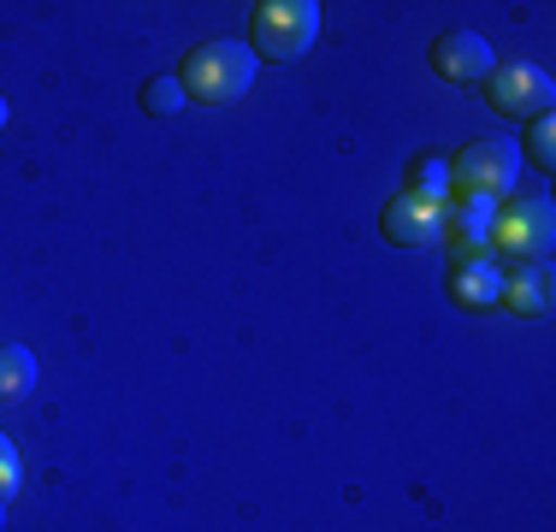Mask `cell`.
<instances>
[{
	"label": "cell",
	"mask_w": 556,
	"mask_h": 532,
	"mask_svg": "<svg viewBox=\"0 0 556 532\" xmlns=\"http://www.w3.org/2000/svg\"><path fill=\"white\" fill-rule=\"evenodd\" d=\"M24 485V461H18V444H12L7 432H0V503H12Z\"/></svg>",
	"instance_id": "9a60e30c"
},
{
	"label": "cell",
	"mask_w": 556,
	"mask_h": 532,
	"mask_svg": "<svg viewBox=\"0 0 556 532\" xmlns=\"http://www.w3.org/2000/svg\"><path fill=\"white\" fill-rule=\"evenodd\" d=\"M36 391V355L24 343H0V403H18Z\"/></svg>",
	"instance_id": "8fae6325"
},
{
	"label": "cell",
	"mask_w": 556,
	"mask_h": 532,
	"mask_svg": "<svg viewBox=\"0 0 556 532\" xmlns=\"http://www.w3.org/2000/svg\"><path fill=\"white\" fill-rule=\"evenodd\" d=\"M515 178H521V142L509 137H473L468 149L450 154V190L456 195L503 202V195H515Z\"/></svg>",
	"instance_id": "7a4b0ae2"
},
{
	"label": "cell",
	"mask_w": 556,
	"mask_h": 532,
	"mask_svg": "<svg viewBox=\"0 0 556 532\" xmlns=\"http://www.w3.org/2000/svg\"><path fill=\"white\" fill-rule=\"evenodd\" d=\"M444 207H450V202H432V195L403 190V195L386 207L379 231H386L391 243H403V249H432V243L444 237Z\"/></svg>",
	"instance_id": "52a82bcc"
},
{
	"label": "cell",
	"mask_w": 556,
	"mask_h": 532,
	"mask_svg": "<svg viewBox=\"0 0 556 532\" xmlns=\"http://www.w3.org/2000/svg\"><path fill=\"white\" fill-rule=\"evenodd\" d=\"M556 243V207L551 195H503L497 225H492V249H503L515 266L521 261H545Z\"/></svg>",
	"instance_id": "3957f363"
},
{
	"label": "cell",
	"mask_w": 556,
	"mask_h": 532,
	"mask_svg": "<svg viewBox=\"0 0 556 532\" xmlns=\"http://www.w3.org/2000/svg\"><path fill=\"white\" fill-rule=\"evenodd\" d=\"M450 302H456V308H468V314L497 308V302H503V266L492 255L450 266Z\"/></svg>",
	"instance_id": "30bf717a"
},
{
	"label": "cell",
	"mask_w": 556,
	"mask_h": 532,
	"mask_svg": "<svg viewBox=\"0 0 556 532\" xmlns=\"http://www.w3.org/2000/svg\"><path fill=\"white\" fill-rule=\"evenodd\" d=\"M255 77H261V60H255V48L237 42V36L195 42L190 53H184V65H178V84H184V96H190L195 106L243 101L249 89H255Z\"/></svg>",
	"instance_id": "6da1fadb"
},
{
	"label": "cell",
	"mask_w": 556,
	"mask_h": 532,
	"mask_svg": "<svg viewBox=\"0 0 556 532\" xmlns=\"http://www.w3.org/2000/svg\"><path fill=\"white\" fill-rule=\"evenodd\" d=\"M0 527H7V503H0Z\"/></svg>",
	"instance_id": "e0dca14e"
},
{
	"label": "cell",
	"mask_w": 556,
	"mask_h": 532,
	"mask_svg": "<svg viewBox=\"0 0 556 532\" xmlns=\"http://www.w3.org/2000/svg\"><path fill=\"white\" fill-rule=\"evenodd\" d=\"M527 160H533L539 172H556V118L551 113H539V118H527Z\"/></svg>",
	"instance_id": "5bb4252c"
},
{
	"label": "cell",
	"mask_w": 556,
	"mask_h": 532,
	"mask_svg": "<svg viewBox=\"0 0 556 532\" xmlns=\"http://www.w3.org/2000/svg\"><path fill=\"white\" fill-rule=\"evenodd\" d=\"M485 101L503 118H539L556 101V77L539 60H497L485 72Z\"/></svg>",
	"instance_id": "5b68a950"
},
{
	"label": "cell",
	"mask_w": 556,
	"mask_h": 532,
	"mask_svg": "<svg viewBox=\"0 0 556 532\" xmlns=\"http://www.w3.org/2000/svg\"><path fill=\"white\" fill-rule=\"evenodd\" d=\"M142 106H149L154 118H178L184 106H190V96H184V84H178V72H172V77H149V84H142Z\"/></svg>",
	"instance_id": "4fadbf2b"
},
{
	"label": "cell",
	"mask_w": 556,
	"mask_h": 532,
	"mask_svg": "<svg viewBox=\"0 0 556 532\" xmlns=\"http://www.w3.org/2000/svg\"><path fill=\"white\" fill-rule=\"evenodd\" d=\"M497 65L492 42H485L480 30H444L439 42H432V72L444 77V84H485V72Z\"/></svg>",
	"instance_id": "ba28073f"
},
{
	"label": "cell",
	"mask_w": 556,
	"mask_h": 532,
	"mask_svg": "<svg viewBox=\"0 0 556 532\" xmlns=\"http://www.w3.org/2000/svg\"><path fill=\"white\" fill-rule=\"evenodd\" d=\"M556 302V273L551 261H521L515 273H503V302L497 308L521 314V319H545Z\"/></svg>",
	"instance_id": "9c48e42d"
},
{
	"label": "cell",
	"mask_w": 556,
	"mask_h": 532,
	"mask_svg": "<svg viewBox=\"0 0 556 532\" xmlns=\"http://www.w3.org/2000/svg\"><path fill=\"white\" fill-rule=\"evenodd\" d=\"M7 118H12V106H7V96H0V125H7Z\"/></svg>",
	"instance_id": "2e32d148"
},
{
	"label": "cell",
	"mask_w": 556,
	"mask_h": 532,
	"mask_svg": "<svg viewBox=\"0 0 556 532\" xmlns=\"http://www.w3.org/2000/svg\"><path fill=\"white\" fill-rule=\"evenodd\" d=\"M408 190H415V195H432V202H450V195H456V190H450V160L444 154H415V160H408Z\"/></svg>",
	"instance_id": "7c38bea8"
},
{
	"label": "cell",
	"mask_w": 556,
	"mask_h": 532,
	"mask_svg": "<svg viewBox=\"0 0 556 532\" xmlns=\"http://www.w3.org/2000/svg\"><path fill=\"white\" fill-rule=\"evenodd\" d=\"M492 225H497V202L485 195H462V202L444 207V237L439 243L450 249V261H485L492 255Z\"/></svg>",
	"instance_id": "8992f818"
},
{
	"label": "cell",
	"mask_w": 556,
	"mask_h": 532,
	"mask_svg": "<svg viewBox=\"0 0 556 532\" xmlns=\"http://www.w3.org/2000/svg\"><path fill=\"white\" fill-rule=\"evenodd\" d=\"M314 36H320V7L314 0H267V7H255L249 48H255V60H302L314 48Z\"/></svg>",
	"instance_id": "277c9868"
}]
</instances>
